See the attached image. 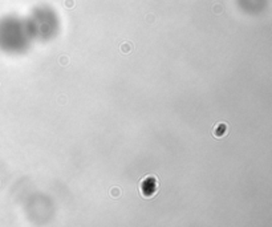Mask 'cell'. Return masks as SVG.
<instances>
[{
	"mask_svg": "<svg viewBox=\"0 0 272 227\" xmlns=\"http://www.w3.org/2000/svg\"><path fill=\"white\" fill-rule=\"evenodd\" d=\"M27 19L5 16L0 19V51L8 55L25 53L33 44Z\"/></svg>",
	"mask_w": 272,
	"mask_h": 227,
	"instance_id": "obj_1",
	"label": "cell"
},
{
	"mask_svg": "<svg viewBox=\"0 0 272 227\" xmlns=\"http://www.w3.org/2000/svg\"><path fill=\"white\" fill-rule=\"evenodd\" d=\"M29 31L35 41H52L60 31L59 16L48 7H39L27 19Z\"/></svg>",
	"mask_w": 272,
	"mask_h": 227,
	"instance_id": "obj_2",
	"label": "cell"
}]
</instances>
